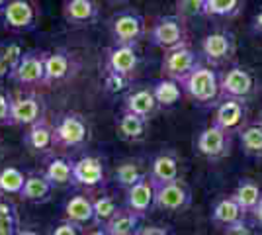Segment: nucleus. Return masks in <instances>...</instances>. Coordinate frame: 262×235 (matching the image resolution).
Instances as JSON below:
<instances>
[{
	"label": "nucleus",
	"mask_w": 262,
	"mask_h": 235,
	"mask_svg": "<svg viewBox=\"0 0 262 235\" xmlns=\"http://www.w3.org/2000/svg\"><path fill=\"white\" fill-rule=\"evenodd\" d=\"M180 87L192 100L206 106L215 104L221 96L219 75L213 71V67H208V65H198L188 77L180 80Z\"/></svg>",
	"instance_id": "1"
},
{
	"label": "nucleus",
	"mask_w": 262,
	"mask_h": 235,
	"mask_svg": "<svg viewBox=\"0 0 262 235\" xmlns=\"http://www.w3.org/2000/svg\"><path fill=\"white\" fill-rule=\"evenodd\" d=\"M55 147L59 149H80L88 143L90 130L84 116L78 112H65L53 122Z\"/></svg>",
	"instance_id": "2"
},
{
	"label": "nucleus",
	"mask_w": 262,
	"mask_h": 235,
	"mask_svg": "<svg viewBox=\"0 0 262 235\" xmlns=\"http://www.w3.org/2000/svg\"><path fill=\"white\" fill-rule=\"evenodd\" d=\"M110 34L116 45H135L147 35V24L139 12L123 10L118 12L110 20Z\"/></svg>",
	"instance_id": "3"
},
{
	"label": "nucleus",
	"mask_w": 262,
	"mask_h": 235,
	"mask_svg": "<svg viewBox=\"0 0 262 235\" xmlns=\"http://www.w3.org/2000/svg\"><path fill=\"white\" fill-rule=\"evenodd\" d=\"M149 39L151 44L161 47L163 51L174 49L180 45H186V24L184 18L178 14H170V16H161L157 18L149 32Z\"/></svg>",
	"instance_id": "4"
},
{
	"label": "nucleus",
	"mask_w": 262,
	"mask_h": 235,
	"mask_svg": "<svg viewBox=\"0 0 262 235\" xmlns=\"http://www.w3.org/2000/svg\"><path fill=\"white\" fill-rule=\"evenodd\" d=\"M2 28L12 34H30L37 26V10L30 0H8L0 12Z\"/></svg>",
	"instance_id": "5"
},
{
	"label": "nucleus",
	"mask_w": 262,
	"mask_h": 235,
	"mask_svg": "<svg viewBox=\"0 0 262 235\" xmlns=\"http://www.w3.org/2000/svg\"><path fill=\"white\" fill-rule=\"evenodd\" d=\"M45 55L47 51H24L22 59L16 67L12 69L8 80L16 82L18 87H39L45 78Z\"/></svg>",
	"instance_id": "6"
},
{
	"label": "nucleus",
	"mask_w": 262,
	"mask_h": 235,
	"mask_svg": "<svg viewBox=\"0 0 262 235\" xmlns=\"http://www.w3.org/2000/svg\"><path fill=\"white\" fill-rule=\"evenodd\" d=\"M198 65H202V59H200V55H198L190 45L186 44V45H180V47H174V49L164 51L161 71H163V77L174 78V80L180 82Z\"/></svg>",
	"instance_id": "7"
},
{
	"label": "nucleus",
	"mask_w": 262,
	"mask_h": 235,
	"mask_svg": "<svg viewBox=\"0 0 262 235\" xmlns=\"http://www.w3.org/2000/svg\"><path fill=\"white\" fill-rule=\"evenodd\" d=\"M219 87L221 98H237L247 102L254 92V77L249 69L233 65L219 75Z\"/></svg>",
	"instance_id": "8"
},
{
	"label": "nucleus",
	"mask_w": 262,
	"mask_h": 235,
	"mask_svg": "<svg viewBox=\"0 0 262 235\" xmlns=\"http://www.w3.org/2000/svg\"><path fill=\"white\" fill-rule=\"evenodd\" d=\"M196 149L200 155L209 161L225 159L231 153V132L219 127L217 123H211L200 132L196 139Z\"/></svg>",
	"instance_id": "9"
},
{
	"label": "nucleus",
	"mask_w": 262,
	"mask_h": 235,
	"mask_svg": "<svg viewBox=\"0 0 262 235\" xmlns=\"http://www.w3.org/2000/svg\"><path fill=\"white\" fill-rule=\"evenodd\" d=\"M235 49H237L235 35L227 30H215L206 35L202 41V55L211 67H219L231 61L235 55Z\"/></svg>",
	"instance_id": "10"
},
{
	"label": "nucleus",
	"mask_w": 262,
	"mask_h": 235,
	"mask_svg": "<svg viewBox=\"0 0 262 235\" xmlns=\"http://www.w3.org/2000/svg\"><path fill=\"white\" fill-rule=\"evenodd\" d=\"M139 67V53L135 45H112L106 51V73L110 77L129 80Z\"/></svg>",
	"instance_id": "11"
},
{
	"label": "nucleus",
	"mask_w": 262,
	"mask_h": 235,
	"mask_svg": "<svg viewBox=\"0 0 262 235\" xmlns=\"http://www.w3.org/2000/svg\"><path fill=\"white\" fill-rule=\"evenodd\" d=\"M155 188H157V192H155V208L157 210L184 212L192 202L190 188L180 180L170 182V184H161V186H155Z\"/></svg>",
	"instance_id": "12"
},
{
	"label": "nucleus",
	"mask_w": 262,
	"mask_h": 235,
	"mask_svg": "<svg viewBox=\"0 0 262 235\" xmlns=\"http://www.w3.org/2000/svg\"><path fill=\"white\" fill-rule=\"evenodd\" d=\"M43 118V104L33 94H10V125L28 127Z\"/></svg>",
	"instance_id": "13"
},
{
	"label": "nucleus",
	"mask_w": 262,
	"mask_h": 235,
	"mask_svg": "<svg viewBox=\"0 0 262 235\" xmlns=\"http://www.w3.org/2000/svg\"><path fill=\"white\" fill-rule=\"evenodd\" d=\"M106 180V167L102 159L84 155L73 161V184L84 188H98Z\"/></svg>",
	"instance_id": "14"
},
{
	"label": "nucleus",
	"mask_w": 262,
	"mask_h": 235,
	"mask_svg": "<svg viewBox=\"0 0 262 235\" xmlns=\"http://www.w3.org/2000/svg\"><path fill=\"white\" fill-rule=\"evenodd\" d=\"M247 106L245 100L237 98H221V102L215 108L213 114V123H217L219 127L227 130V132H241L247 125Z\"/></svg>",
	"instance_id": "15"
},
{
	"label": "nucleus",
	"mask_w": 262,
	"mask_h": 235,
	"mask_svg": "<svg viewBox=\"0 0 262 235\" xmlns=\"http://www.w3.org/2000/svg\"><path fill=\"white\" fill-rule=\"evenodd\" d=\"M155 192L157 188H155L153 180L145 177L137 184H133L125 190V206L135 213H139L141 218H145L147 213L157 210L155 208Z\"/></svg>",
	"instance_id": "16"
},
{
	"label": "nucleus",
	"mask_w": 262,
	"mask_h": 235,
	"mask_svg": "<svg viewBox=\"0 0 262 235\" xmlns=\"http://www.w3.org/2000/svg\"><path fill=\"white\" fill-rule=\"evenodd\" d=\"M73 69H75L73 53H69L65 49L47 51V55H45L43 87H51V84H57V82H63L65 78L71 77Z\"/></svg>",
	"instance_id": "17"
},
{
	"label": "nucleus",
	"mask_w": 262,
	"mask_h": 235,
	"mask_svg": "<svg viewBox=\"0 0 262 235\" xmlns=\"http://www.w3.org/2000/svg\"><path fill=\"white\" fill-rule=\"evenodd\" d=\"M24 145L32 153H49L55 149L53 123L43 116L35 123L28 125V132L24 134Z\"/></svg>",
	"instance_id": "18"
},
{
	"label": "nucleus",
	"mask_w": 262,
	"mask_h": 235,
	"mask_svg": "<svg viewBox=\"0 0 262 235\" xmlns=\"http://www.w3.org/2000/svg\"><path fill=\"white\" fill-rule=\"evenodd\" d=\"M149 179L153 180L155 186H161V184H170L180 180V161L174 153L170 151H164L159 153L151 161V167H149Z\"/></svg>",
	"instance_id": "19"
},
{
	"label": "nucleus",
	"mask_w": 262,
	"mask_h": 235,
	"mask_svg": "<svg viewBox=\"0 0 262 235\" xmlns=\"http://www.w3.org/2000/svg\"><path fill=\"white\" fill-rule=\"evenodd\" d=\"M63 18L69 26L75 28L90 26L98 20V4L96 0H65Z\"/></svg>",
	"instance_id": "20"
},
{
	"label": "nucleus",
	"mask_w": 262,
	"mask_h": 235,
	"mask_svg": "<svg viewBox=\"0 0 262 235\" xmlns=\"http://www.w3.org/2000/svg\"><path fill=\"white\" fill-rule=\"evenodd\" d=\"M159 102L155 98L153 87H137V89H131L125 98H123V110L125 112H133L143 118H151L157 110H159Z\"/></svg>",
	"instance_id": "21"
},
{
	"label": "nucleus",
	"mask_w": 262,
	"mask_h": 235,
	"mask_svg": "<svg viewBox=\"0 0 262 235\" xmlns=\"http://www.w3.org/2000/svg\"><path fill=\"white\" fill-rule=\"evenodd\" d=\"M63 218L80 225H94V200L90 194H73L63 206Z\"/></svg>",
	"instance_id": "22"
},
{
	"label": "nucleus",
	"mask_w": 262,
	"mask_h": 235,
	"mask_svg": "<svg viewBox=\"0 0 262 235\" xmlns=\"http://www.w3.org/2000/svg\"><path fill=\"white\" fill-rule=\"evenodd\" d=\"M247 216H249V213L241 208V204L235 200L233 196H225V198H221V200L213 206L211 220L225 229V227H229V225L247 222Z\"/></svg>",
	"instance_id": "23"
},
{
	"label": "nucleus",
	"mask_w": 262,
	"mask_h": 235,
	"mask_svg": "<svg viewBox=\"0 0 262 235\" xmlns=\"http://www.w3.org/2000/svg\"><path fill=\"white\" fill-rule=\"evenodd\" d=\"M55 190V184L47 179L45 175H28L26 184H24L20 198L32 204H43L51 198Z\"/></svg>",
	"instance_id": "24"
},
{
	"label": "nucleus",
	"mask_w": 262,
	"mask_h": 235,
	"mask_svg": "<svg viewBox=\"0 0 262 235\" xmlns=\"http://www.w3.org/2000/svg\"><path fill=\"white\" fill-rule=\"evenodd\" d=\"M104 227L112 235H137V231L141 229V216L123 206L112 216V220Z\"/></svg>",
	"instance_id": "25"
},
{
	"label": "nucleus",
	"mask_w": 262,
	"mask_h": 235,
	"mask_svg": "<svg viewBox=\"0 0 262 235\" xmlns=\"http://www.w3.org/2000/svg\"><path fill=\"white\" fill-rule=\"evenodd\" d=\"M147 125H149L147 118L123 110V114H121L120 118H118V122H116V132L125 141H139V139L145 137Z\"/></svg>",
	"instance_id": "26"
},
{
	"label": "nucleus",
	"mask_w": 262,
	"mask_h": 235,
	"mask_svg": "<svg viewBox=\"0 0 262 235\" xmlns=\"http://www.w3.org/2000/svg\"><path fill=\"white\" fill-rule=\"evenodd\" d=\"M43 175L57 186L73 184V161L65 157H49L45 161Z\"/></svg>",
	"instance_id": "27"
},
{
	"label": "nucleus",
	"mask_w": 262,
	"mask_h": 235,
	"mask_svg": "<svg viewBox=\"0 0 262 235\" xmlns=\"http://www.w3.org/2000/svg\"><path fill=\"white\" fill-rule=\"evenodd\" d=\"M151 87H153L155 98L159 102V106H163V108H170V106L178 104L180 98H182V94H184L180 82L168 77H163V78H159V80H155Z\"/></svg>",
	"instance_id": "28"
},
{
	"label": "nucleus",
	"mask_w": 262,
	"mask_h": 235,
	"mask_svg": "<svg viewBox=\"0 0 262 235\" xmlns=\"http://www.w3.org/2000/svg\"><path fill=\"white\" fill-rule=\"evenodd\" d=\"M235 200L241 204V208L245 210V212L251 216L252 210L256 208V204L260 202L262 198V186L256 182V180L252 179H243L237 184V188L233 190V194H231Z\"/></svg>",
	"instance_id": "29"
},
{
	"label": "nucleus",
	"mask_w": 262,
	"mask_h": 235,
	"mask_svg": "<svg viewBox=\"0 0 262 235\" xmlns=\"http://www.w3.org/2000/svg\"><path fill=\"white\" fill-rule=\"evenodd\" d=\"M241 147L249 157L262 159V123H247L239 132Z\"/></svg>",
	"instance_id": "30"
},
{
	"label": "nucleus",
	"mask_w": 262,
	"mask_h": 235,
	"mask_svg": "<svg viewBox=\"0 0 262 235\" xmlns=\"http://www.w3.org/2000/svg\"><path fill=\"white\" fill-rule=\"evenodd\" d=\"M145 177H149V170H143L141 165L135 163V161H125V163L118 165V168H116V173H114V182H116L120 188L127 190L129 186L137 184V182L143 180Z\"/></svg>",
	"instance_id": "31"
},
{
	"label": "nucleus",
	"mask_w": 262,
	"mask_h": 235,
	"mask_svg": "<svg viewBox=\"0 0 262 235\" xmlns=\"http://www.w3.org/2000/svg\"><path fill=\"white\" fill-rule=\"evenodd\" d=\"M245 6V0H208L204 16L208 18H235Z\"/></svg>",
	"instance_id": "32"
},
{
	"label": "nucleus",
	"mask_w": 262,
	"mask_h": 235,
	"mask_svg": "<svg viewBox=\"0 0 262 235\" xmlns=\"http://www.w3.org/2000/svg\"><path fill=\"white\" fill-rule=\"evenodd\" d=\"M26 179L28 177L18 167H4L0 170V192L20 196L24 184H26Z\"/></svg>",
	"instance_id": "33"
},
{
	"label": "nucleus",
	"mask_w": 262,
	"mask_h": 235,
	"mask_svg": "<svg viewBox=\"0 0 262 235\" xmlns=\"http://www.w3.org/2000/svg\"><path fill=\"white\" fill-rule=\"evenodd\" d=\"M94 200V225H106L112 216L120 210L118 202L110 194H98Z\"/></svg>",
	"instance_id": "34"
},
{
	"label": "nucleus",
	"mask_w": 262,
	"mask_h": 235,
	"mask_svg": "<svg viewBox=\"0 0 262 235\" xmlns=\"http://www.w3.org/2000/svg\"><path fill=\"white\" fill-rule=\"evenodd\" d=\"M20 231V218L12 202L0 198V235H16Z\"/></svg>",
	"instance_id": "35"
},
{
	"label": "nucleus",
	"mask_w": 262,
	"mask_h": 235,
	"mask_svg": "<svg viewBox=\"0 0 262 235\" xmlns=\"http://www.w3.org/2000/svg\"><path fill=\"white\" fill-rule=\"evenodd\" d=\"M208 0H176V14L182 18H192V16H204Z\"/></svg>",
	"instance_id": "36"
},
{
	"label": "nucleus",
	"mask_w": 262,
	"mask_h": 235,
	"mask_svg": "<svg viewBox=\"0 0 262 235\" xmlns=\"http://www.w3.org/2000/svg\"><path fill=\"white\" fill-rule=\"evenodd\" d=\"M47 235H86V229H84V225L75 224V222L63 218L59 224H55L51 227V231Z\"/></svg>",
	"instance_id": "37"
},
{
	"label": "nucleus",
	"mask_w": 262,
	"mask_h": 235,
	"mask_svg": "<svg viewBox=\"0 0 262 235\" xmlns=\"http://www.w3.org/2000/svg\"><path fill=\"white\" fill-rule=\"evenodd\" d=\"M0 51H2L4 59L10 63L12 69L20 63V59H22V55H24V49L18 44H4L2 47H0ZM10 73H12V71H10Z\"/></svg>",
	"instance_id": "38"
},
{
	"label": "nucleus",
	"mask_w": 262,
	"mask_h": 235,
	"mask_svg": "<svg viewBox=\"0 0 262 235\" xmlns=\"http://www.w3.org/2000/svg\"><path fill=\"white\" fill-rule=\"evenodd\" d=\"M0 125H10V94L0 90Z\"/></svg>",
	"instance_id": "39"
},
{
	"label": "nucleus",
	"mask_w": 262,
	"mask_h": 235,
	"mask_svg": "<svg viewBox=\"0 0 262 235\" xmlns=\"http://www.w3.org/2000/svg\"><path fill=\"white\" fill-rule=\"evenodd\" d=\"M223 235H256V231H254V229H252L247 222H241V224H235V225L225 227Z\"/></svg>",
	"instance_id": "40"
},
{
	"label": "nucleus",
	"mask_w": 262,
	"mask_h": 235,
	"mask_svg": "<svg viewBox=\"0 0 262 235\" xmlns=\"http://www.w3.org/2000/svg\"><path fill=\"white\" fill-rule=\"evenodd\" d=\"M137 235H172L168 227H163V225H145L141 227Z\"/></svg>",
	"instance_id": "41"
},
{
	"label": "nucleus",
	"mask_w": 262,
	"mask_h": 235,
	"mask_svg": "<svg viewBox=\"0 0 262 235\" xmlns=\"http://www.w3.org/2000/svg\"><path fill=\"white\" fill-rule=\"evenodd\" d=\"M10 71H12V67H10V63L4 59V55H2V51H0V84L6 80V78L10 77Z\"/></svg>",
	"instance_id": "42"
},
{
	"label": "nucleus",
	"mask_w": 262,
	"mask_h": 235,
	"mask_svg": "<svg viewBox=\"0 0 262 235\" xmlns=\"http://www.w3.org/2000/svg\"><path fill=\"white\" fill-rule=\"evenodd\" d=\"M252 220H254V224H258L262 227V198H260V202L256 204V208L252 210Z\"/></svg>",
	"instance_id": "43"
},
{
	"label": "nucleus",
	"mask_w": 262,
	"mask_h": 235,
	"mask_svg": "<svg viewBox=\"0 0 262 235\" xmlns=\"http://www.w3.org/2000/svg\"><path fill=\"white\" fill-rule=\"evenodd\" d=\"M252 32L262 35V10L252 18Z\"/></svg>",
	"instance_id": "44"
},
{
	"label": "nucleus",
	"mask_w": 262,
	"mask_h": 235,
	"mask_svg": "<svg viewBox=\"0 0 262 235\" xmlns=\"http://www.w3.org/2000/svg\"><path fill=\"white\" fill-rule=\"evenodd\" d=\"M86 235H112V233H110L104 225H94L92 229H88Z\"/></svg>",
	"instance_id": "45"
},
{
	"label": "nucleus",
	"mask_w": 262,
	"mask_h": 235,
	"mask_svg": "<svg viewBox=\"0 0 262 235\" xmlns=\"http://www.w3.org/2000/svg\"><path fill=\"white\" fill-rule=\"evenodd\" d=\"M16 235H41V233H37V231H33V229H20Z\"/></svg>",
	"instance_id": "46"
},
{
	"label": "nucleus",
	"mask_w": 262,
	"mask_h": 235,
	"mask_svg": "<svg viewBox=\"0 0 262 235\" xmlns=\"http://www.w3.org/2000/svg\"><path fill=\"white\" fill-rule=\"evenodd\" d=\"M6 4H8V0H0V12L6 8Z\"/></svg>",
	"instance_id": "47"
},
{
	"label": "nucleus",
	"mask_w": 262,
	"mask_h": 235,
	"mask_svg": "<svg viewBox=\"0 0 262 235\" xmlns=\"http://www.w3.org/2000/svg\"><path fill=\"white\" fill-rule=\"evenodd\" d=\"M108 2H116V4H121V2H127V0H108Z\"/></svg>",
	"instance_id": "48"
},
{
	"label": "nucleus",
	"mask_w": 262,
	"mask_h": 235,
	"mask_svg": "<svg viewBox=\"0 0 262 235\" xmlns=\"http://www.w3.org/2000/svg\"><path fill=\"white\" fill-rule=\"evenodd\" d=\"M258 122H260V123H262V116H260V120H258Z\"/></svg>",
	"instance_id": "49"
},
{
	"label": "nucleus",
	"mask_w": 262,
	"mask_h": 235,
	"mask_svg": "<svg viewBox=\"0 0 262 235\" xmlns=\"http://www.w3.org/2000/svg\"><path fill=\"white\" fill-rule=\"evenodd\" d=\"M0 194H2V192H0Z\"/></svg>",
	"instance_id": "50"
}]
</instances>
